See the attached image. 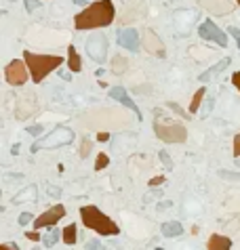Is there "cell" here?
Listing matches in <instances>:
<instances>
[{
    "label": "cell",
    "instance_id": "cell-1",
    "mask_svg": "<svg viewBox=\"0 0 240 250\" xmlns=\"http://www.w3.org/2000/svg\"><path fill=\"white\" fill-rule=\"evenodd\" d=\"M116 17V9H114L112 0H97V2L88 4L85 11H80L74 17L76 30H95V28H105L110 25Z\"/></svg>",
    "mask_w": 240,
    "mask_h": 250
},
{
    "label": "cell",
    "instance_id": "cell-2",
    "mask_svg": "<svg viewBox=\"0 0 240 250\" xmlns=\"http://www.w3.org/2000/svg\"><path fill=\"white\" fill-rule=\"evenodd\" d=\"M23 59L34 82H42L44 76H49L53 69H57L63 63V57L59 55H38V53H32V50H25Z\"/></svg>",
    "mask_w": 240,
    "mask_h": 250
},
{
    "label": "cell",
    "instance_id": "cell-3",
    "mask_svg": "<svg viewBox=\"0 0 240 250\" xmlns=\"http://www.w3.org/2000/svg\"><path fill=\"white\" fill-rule=\"evenodd\" d=\"M80 219L85 223V227L93 229L101 235H116L120 232V227L114 223L110 217L103 215L97 206H82L80 208Z\"/></svg>",
    "mask_w": 240,
    "mask_h": 250
},
{
    "label": "cell",
    "instance_id": "cell-4",
    "mask_svg": "<svg viewBox=\"0 0 240 250\" xmlns=\"http://www.w3.org/2000/svg\"><path fill=\"white\" fill-rule=\"evenodd\" d=\"M74 141V133L72 128L68 126H57L53 128L47 137H42L40 141H36L34 145H32V153L40 151V150H53V147H61V145H68Z\"/></svg>",
    "mask_w": 240,
    "mask_h": 250
},
{
    "label": "cell",
    "instance_id": "cell-5",
    "mask_svg": "<svg viewBox=\"0 0 240 250\" xmlns=\"http://www.w3.org/2000/svg\"><path fill=\"white\" fill-rule=\"evenodd\" d=\"M154 131H156V137L164 141V143H186L188 139L186 126L179 122H171V120H156Z\"/></svg>",
    "mask_w": 240,
    "mask_h": 250
},
{
    "label": "cell",
    "instance_id": "cell-6",
    "mask_svg": "<svg viewBox=\"0 0 240 250\" xmlns=\"http://www.w3.org/2000/svg\"><path fill=\"white\" fill-rule=\"evenodd\" d=\"M28 72L30 69H28V66H25V61L15 59V61H11L9 66L4 67V80L9 82L11 86H21V84L28 82V78H32Z\"/></svg>",
    "mask_w": 240,
    "mask_h": 250
},
{
    "label": "cell",
    "instance_id": "cell-7",
    "mask_svg": "<svg viewBox=\"0 0 240 250\" xmlns=\"http://www.w3.org/2000/svg\"><path fill=\"white\" fill-rule=\"evenodd\" d=\"M198 36L202 38V40H206V42L219 44L221 49L227 47V36H225V32L219 30V25H215L211 19H205V21L198 25Z\"/></svg>",
    "mask_w": 240,
    "mask_h": 250
},
{
    "label": "cell",
    "instance_id": "cell-8",
    "mask_svg": "<svg viewBox=\"0 0 240 250\" xmlns=\"http://www.w3.org/2000/svg\"><path fill=\"white\" fill-rule=\"evenodd\" d=\"M86 53L93 61L97 63H103L105 61V55H107V38L101 34V32H95V34L88 36L86 40Z\"/></svg>",
    "mask_w": 240,
    "mask_h": 250
},
{
    "label": "cell",
    "instance_id": "cell-9",
    "mask_svg": "<svg viewBox=\"0 0 240 250\" xmlns=\"http://www.w3.org/2000/svg\"><path fill=\"white\" fill-rule=\"evenodd\" d=\"M63 217H66V208H63L61 204H55V206H51L49 210H44V213L34 221V229L53 227V225H57V223L63 219Z\"/></svg>",
    "mask_w": 240,
    "mask_h": 250
},
{
    "label": "cell",
    "instance_id": "cell-10",
    "mask_svg": "<svg viewBox=\"0 0 240 250\" xmlns=\"http://www.w3.org/2000/svg\"><path fill=\"white\" fill-rule=\"evenodd\" d=\"M118 44L124 47L126 50H133L137 53L139 50V32L135 28H124L118 32Z\"/></svg>",
    "mask_w": 240,
    "mask_h": 250
},
{
    "label": "cell",
    "instance_id": "cell-11",
    "mask_svg": "<svg viewBox=\"0 0 240 250\" xmlns=\"http://www.w3.org/2000/svg\"><path fill=\"white\" fill-rule=\"evenodd\" d=\"M198 4L205 11L213 13V15H227V13H232V9H234V4L230 0H198Z\"/></svg>",
    "mask_w": 240,
    "mask_h": 250
},
{
    "label": "cell",
    "instance_id": "cell-12",
    "mask_svg": "<svg viewBox=\"0 0 240 250\" xmlns=\"http://www.w3.org/2000/svg\"><path fill=\"white\" fill-rule=\"evenodd\" d=\"M110 97H112V99H116L118 103L126 105V107H129L131 112H135V116H137L139 120H141V112H139V107L135 105V101H133V99L129 97V93H126L122 86H114L112 91H110Z\"/></svg>",
    "mask_w": 240,
    "mask_h": 250
},
{
    "label": "cell",
    "instance_id": "cell-13",
    "mask_svg": "<svg viewBox=\"0 0 240 250\" xmlns=\"http://www.w3.org/2000/svg\"><path fill=\"white\" fill-rule=\"evenodd\" d=\"M143 47L152 55H160V57L164 55V47H162L160 38H158L152 30H143Z\"/></svg>",
    "mask_w": 240,
    "mask_h": 250
},
{
    "label": "cell",
    "instance_id": "cell-14",
    "mask_svg": "<svg viewBox=\"0 0 240 250\" xmlns=\"http://www.w3.org/2000/svg\"><path fill=\"white\" fill-rule=\"evenodd\" d=\"M230 66V57H225V59H221L219 63H215L213 67H208V69H205V72H202L200 76H198V80L200 82H211L215 76H219L221 72H223V69Z\"/></svg>",
    "mask_w": 240,
    "mask_h": 250
},
{
    "label": "cell",
    "instance_id": "cell-15",
    "mask_svg": "<svg viewBox=\"0 0 240 250\" xmlns=\"http://www.w3.org/2000/svg\"><path fill=\"white\" fill-rule=\"evenodd\" d=\"M208 250H230L232 248V240L227 235H219V233H213L208 238V244H206Z\"/></svg>",
    "mask_w": 240,
    "mask_h": 250
},
{
    "label": "cell",
    "instance_id": "cell-16",
    "mask_svg": "<svg viewBox=\"0 0 240 250\" xmlns=\"http://www.w3.org/2000/svg\"><path fill=\"white\" fill-rule=\"evenodd\" d=\"M34 200H36V187L34 185H28V187L21 189L13 198V204H25V202H34Z\"/></svg>",
    "mask_w": 240,
    "mask_h": 250
},
{
    "label": "cell",
    "instance_id": "cell-17",
    "mask_svg": "<svg viewBox=\"0 0 240 250\" xmlns=\"http://www.w3.org/2000/svg\"><path fill=\"white\" fill-rule=\"evenodd\" d=\"M181 233H183V227H181V223H177V221H167L162 225L164 238H177V235H181Z\"/></svg>",
    "mask_w": 240,
    "mask_h": 250
},
{
    "label": "cell",
    "instance_id": "cell-18",
    "mask_svg": "<svg viewBox=\"0 0 240 250\" xmlns=\"http://www.w3.org/2000/svg\"><path fill=\"white\" fill-rule=\"evenodd\" d=\"M68 53H69V57H68V67L72 69V72H80V69H82L80 55L76 53V49H74V47H69V49H68Z\"/></svg>",
    "mask_w": 240,
    "mask_h": 250
},
{
    "label": "cell",
    "instance_id": "cell-19",
    "mask_svg": "<svg viewBox=\"0 0 240 250\" xmlns=\"http://www.w3.org/2000/svg\"><path fill=\"white\" fill-rule=\"evenodd\" d=\"M205 86L198 88V91L194 93V97H192V103H189V114H196L200 110V105H202V101H205Z\"/></svg>",
    "mask_w": 240,
    "mask_h": 250
},
{
    "label": "cell",
    "instance_id": "cell-20",
    "mask_svg": "<svg viewBox=\"0 0 240 250\" xmlns=\"http://www.w3.org/2000/svg\"><path fill=\"white\" fill-rule=\"evenodd\" d=\"M61 235H63V242H66L68 246H74V244H76V238H78V232H76V225H74V223L63 229Z\"/></svg>",
    "mask_w": 240,
    "mask_h": 250
},
{
    "label": "cell",
    "instance_id": "cell-21",
    "mask_svg": "<svg viewBox=\"0 0 240 250\" xmlns=\"http://www.w3.org/2000/svg\"><path fill=\"white\" fill-rule=\"evenodd\" d=\"M126 67H129V61H126V57L116 55V57L112 59V69H114V72L122 74V72H126Z\"/></svg>",
    "mask_w": 240,
    "mask_h": 250
},
{
    "label": "cell",
    "instance_id": "cell-22",
    "mask_svg": "<svg viewBox=\"0 0 240 250\" xmlns=\"http://www.w3.org/2000/svg\"><path fill=\"white\" fill-rule=\"evenodd\" d=\"M57 240H59V232H57V229H53V227H51V232L42 238L44 246H53V244H57Z\"/></svg>",
    "mask_w": 240,
    "mask_h": 250
},
{
    "label": "cell",
    "instance_id": "cell-23",
    "mask_svg": "<svg viewBox=\"0 0 240 250\" xmlns=\"http://www.w3.org/2000/svg\"><path fill=\"white\" fill-rule=\"evenodd\" d=\"M107 164H110V158H107L105 153H99V156H97V162H95V170H101V168H105Z\"/></svg>",
    "mask_w": 240,
    "mask_h": 250
},
{
    "label": "cell",
    "instance_id": "cell-24",
    "mask_svg": "<svg viewBox=\"0 0 240 250\" xmlns=\"http://www.w3.org/2000/svg\"><path fill=\"white\" fill-rule=\"evenodd\" d=\"M91 150H93V141L85 139V141H82V145H80V156H82V158H86L88 153H91Z\"/></svg>",
    "mask_w": 240,
    "mask_h": 250
},
{
    "label": "cell",
    "instance_id": "cell-25",
    "mask_svg": "<svg viewBox=\"0 0 240 250\" xmlns=\"http://www.w3.org/2000/svg\"><path fill=\"white\" fill-rule=\"evenodd\" d=\"M219 177L227 179V181H240V172H230V170H219Z\"/></svg>",
    "mask_w": 240,
    "mask_h": 250
},
{
    "label": "cell",
    "instance_id": "cell-26",
    "mask_svg": "<svg viewBox=\"0 0 240 250\" xmlns=\"http://www.w3.org/2000/svg\"><path fill=\"white\" fill-rule=\"evenodd\" d=\"M25 9H28V13H34L36 9H40V2L38 0H25Z\"/></svg>",
    "mask_w": 240,
    "mask_h": 250
},
{
    "label": "cell",
    "instance_id": "cell-27",
    "mask_svg": "<svg viewBox=\"0 0 240 250\" xmlns=\"http://www.w3.org/2000/svg\"><path fill=\"white\" fill-rule=\"evenodd\" d=\"M234 158H240V133L234 137Z\"/></svg>",
    "mask_w": 240,
    "mask_h": 250
},
{
    "label": "cell",
    "instance_id": "cell-28",
    "mask_svg": "<svg viewBox=\"0 0 240 250\" xmlns=\"http://www.w3.org/2000/svg\"><path fill=\"white\" fill-rule=\"evenodd\" d=\"M160 158H162V164H164V166H169V168H173V162H171V156H169V153L164 151V150L160 151Z\"/></svg>",
    "mask_w": 240,
    "mask_h": 250
},
{
    "label": "cell",
    "instance_id": "cell-29",
    "mask_svg": "<svg viewBox=\"0 0 240 250\" xmlns=\"http://www.w3.org/2000/svg\"><path fill=\"white\" fill-rule=\"evenodd\" d=\"M86 250H103V244H99L97 240H91L86 244Z\"/></svg>",
    "mask_w": 240,
    "mask_h": 250
},
{
    "label": "cell",
    "instance_id": "cell-30",
    "mask_svg": "<svg viewBox=\"0 0 240 250\" xmlns=\"http://www.w3.org/2000/svg\"><path fill=\"white\" fill-rule=\"evenodd\" d=\"M30 221H32V213H23L21 217H19V225H28Z\"/></svg>",
    "mask_w": 240,
    "mask_h": 250
},
{
    "label": "cell",
    "instance_id": "cell-31",
    "mask_svg": "<svg viewBox=\"0 0 240 250\" xmlns=\"http://www.w3.org/2000/svg\"><path fill=\"white\" fill-rule=\"evenodd\" d=\"M230 34H232L234 38H236V44H238V49H240V30H238V28H234V25H232V28H230Z\"/></svg>",
    "mask_w": 240,
    "mask_h": 250
},
{
    "label": "cell",
    "instance_id": "cell-32",
    "mask_svg": "<svg viewBox=\"0 0 240 250\" xmlns=\"http://www.w3.org/2000/svg\"><path fill=\"white\" fill-rule=\"evenodd\" d=\"M211 107H213V99H208L206 105H205V110H202V118H206L208 114H211Z\"/></svg>",
    "mask_w": 240,
    "mask_h": 250
},
{
    "label": "cell",
    "instance_id": "cell-33",
    "mask_svg": "<svg viewBox=\"0 0 240 250\" xmlns=\"http://www.w3.org/2000/svg\"><path fill=\"white\" fill-rule=\"evenodd\" d=\"M164 183V177H154L150 179V187H156V185H162Z\"/></svg>",
    "mask_w": 240,
    "mask_h": 250
},
{
    "label": "cell",
    "instance_id": "cell-34",
    "mask_svg": "<svg viewBox=\"0 0 240 250\" xmlns=\"http://www.w3.org/2000/svg\"><path fill=\"white\" fill-rule=\"evenodd\" d=\"M25 238L32 240V242H38V240H40V235H38V233H36V229H34V232H28V233H25Z\"/></svg>",
    "mask_w": 240,
    "mask_h": 250
},
{
    "label": "cell",
    "instance_id": "cell-35",
    "mask_svg": "<svg viewBox=\"0 0 240 250\" xmlns=\"http://www.w3.org/2000/svg\"><path fill=\"white\" fill-rule=\"evenodd\" d=\"M232 82H234V86H236L238 91H240V72H236V74L232 76Z\"/></svg>",
    "mask_w": 240,
    "mask_h": 250
},
{
    "label": "cell",
    "instance_id": "cell-36",
    "mask_svg": "<svg viewBox=\"0 0 240 250\" xmlns=\"http://www.w3.org/2000/svg\"><path fill=\"white\" fill-rule=\"evenodd\" d=\"M169 105H171V107H173V110H175L177 114H181V116H186V112H183V110H181V107H179V105H177V103H169Z\"/></svg>",
    "mask_w": 240,
    "mask_h": 250
},
{
    "label": "cell",
    "instance_id": "cell-37",
    "mask_svg": "<svg viewBox=\"0 0 240 250\" xmlns=\"http://www.w3.org/2000/svg\"><path fill=\"white\" fill-rule=\"evenodd\" d=\"M97 139H99V141H107V139H110V134H107V133H99Z\"/></svg>",
    "mask_w": 240,
    "mask_h": 250
},
{
    "label": "cell",
    "instance_id": "cell-38",
    "mask_svg": "<svg viewBox=\"0 0 240 250\" xmlns=\"http://www.w3.org/2000/svg\"><path fill=\"white\" fill-rule=\"evenodd\" d=\"M0 250H19V248L11 246V244H0Z\"/></svg>",
    "mask_w": 240,
    "mask_h": 250
},
{
    "label": "cell",
    "instance_id": "cell-39",
    "mask_svg": "<svg viewBox=\"0 0 240 250\" xmlns=\"http://www.w3.org/2000/svg\"><path fill=\"white\" fill-rule=\"evenodd\" d=\"M49 194L51 196H59V187H49Z\"/></svg>",
    "mask_w": 240,
    "mask_h": 250
},
{
    "label": "cell",
    "instance_id": "cell-40",
    "mask_svg": "<svg viewBox=\"0 0 240 250\" xmlns=\"http://www.w3.org/2000/svg\"><path fill=\"white\" fill-rule=\"evenodd\" d=\"M74 2H76V4H86L85 0H74Z\"/></svg>",
    "mask_w": 240,
    "mask_h": 250
},
{
    "label": "cell",
    "instance_id": "cell-41",
    "mask_svg": "<svg viewBox=\"0 0 240 250\" xmlns=\"http://www.w3.org/2000/svg\"><path fill=\"white\" fill-rule=\"evenodd\" d=\"M236 2H238V4H240V0H236Z\"/></svg>",
    "mask_w": 240,
    "mask_h": 250
},
{
    "label": "cell",
    "instance_id": "cell-42",
    "mask_svg": "<svg viewBox=\"0 0 240 250\" xmlns=\"http://www.w3.org/2000/svg\"><path fill=\"white\" fill-rule=\"evenodd\" d=\"M11 2H15V0H11Z\"/></svg>",
    "mask_w": 240,
    "mask_h": 250
}]
</instances>
